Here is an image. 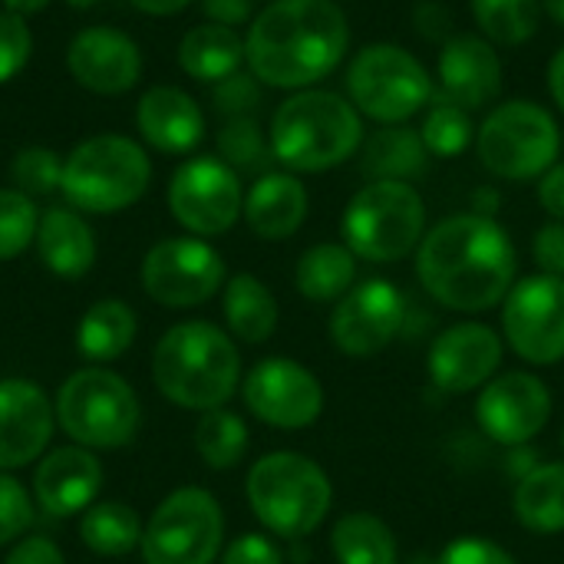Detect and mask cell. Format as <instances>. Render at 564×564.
<instances>
[{"instance_id":"cell-43","label":"cell","mask_w":564,"mask_h":564,"mask_svg":"<svg viewBox=\"0 0 564 564\" xmlns=\"http://www.w3.org/2000/svg\"><path fill=\"white\" fill-rule=\"evenodd\" d=\"M436 564H519L502 545H496L492 539H479V535H463L453 539Z\"/></svg>"},{"instance_id":"cell-41","label":"cell","mask_w":564,"mask_h":564,"mask_svg":"<svg viewBox=\"0 0 564 564\" xmlns=\"http://www.w3.org/2000/svg\"><path fill=\"white\" fill-rule=\"evenodd\" d=\"M33 522V499L30 492L10 476L0 473V549L20 539Z\"/></svg>"},{"instance_id":"cell-13","label":"cell","mask_w":564,"mask_h":564,"mask_svg":"<svg viewBox=\"0 0 564 564\" xmlns=\"http://www.w3.org/2000/svg\"><path fill=\"white\" fill-rule=\"evenodd\" d=\"M225 258L205 238H165L142 258V288L162 307H198L225 288Z\"/></svg>"},{"instance_id":"cell-52","label":"cell","mask_w":564,"mask_h":564,"mask_svg":"<svg viewBox=\"0 0 564 564\" xmlns=\"http://www.w3.org/2000/svg\"><path fill=\"white\" fill-rule=\"evenodd\" d=\"M496 208H499V192L496 188H476L473 192V212L476 215L496 218Z\"/></svg>"},{"instance_id":"cell-31","label":"cell","mask_w":564,"mask_h":564,"mask_svg":"<svg viewBox=\"0 0 564 564\" xmlns=\"http://www.w3.org/2000/svg\"><path fill=\"white\" fill-rule=\"evenodd\" d=\"M516 519L535 535L564 532V463H539L525 479H519Z\"/></svg>"},{"instance_id":"cell-53","label":"cell","mask_w":564,"mask_h":564,"mask_svg":"<svg viewBox=\"0 0 564 564\" xmlns=\"http://www.w3.org/2000/svg\"><path fill=\"white\" fill-rule=\"evenodd\" d=\"M43 7H50V0H3V10H10V13H17V17L40 13Z\"/></svg>"},{"instance_id":"cell-15","label":"cell","mask_w":564,"mask_h":564,"mask_svg":"<svg viewBox=\"0 0 564 564\" xmlns=\"http://www.w3.org/2000/svg\"><path fill=\"white\" fill-rule=\"evenodd\" d=\"M506 344L535 367L564 360V278L532 274L502 301Z\"/></svg>"},{"instance_id":"cell-12","label":"cell","mask_w":564,"mask_h":564,"mask_svg":"<svg viewBox=\"0 0 564 564\" xmlns=\"http://www.w3.org/2000/svg\"><path fill=\"white\" fill-rule=\"evenodd\" d=\"M169 212L195 238L231 231L245 212L238 172L218 155H195L182 162L169 182Z\"/></svg>"},{"instance_id":"cell-46","label":"cell","mask_w":564,"mask_h":564,"mask_svg":"<svg viewBox=\"0 0 564 564\" xmlns=\"http://www.w3.org/2000/svg\"><path fill=\"white\" fill-rule=\"evenodd\" d=\"M3 564H66L63 552L56 549V542L43 539V535H30V539H20L7 562Z\"/></svg>"},{"instance_id":"cell-4","label":"cell","mask_w":564,"mask_h":564,"mask_svg":"<svg viewBox=\"0 0 564 564\" xmlns=\"http://www.w3.org/2000/svg\"><path fill=\"white\" fill-rule=\"evenodd\" d=\"M364 116L334 89H297L271 119V152L288 172L314 175L350 162L364 145Z\"/></svg>"},{"instance_id":"cell-2","label":"cell","mask_w":564,"mask_h":564,"mask_svg":"<svg viewBox=\"0 0 564 564\" xmlns=\"http://www.w3.org/2000/svg\"><path fill=\"white\" fill-rule=\"evenodd\" d=\"M350 50V23L337 0H271L248 23L245 63L261 86L311 89Z\"/></svg>"},{"instance_id":"cell-36","label":"cell","mask_w":564,"mask_h":564,"mask_svg":"<svg viewBox=\"0 0 564 564\" xmlns=\"http://www.w3.org/2000/svg\"><path fill=\"white\" fill-rule=\"evenodd\" d=\"M473 20L489 43L522 46L539 33L542 0H473Z\"/></svg>"},{"instance_id":"cell-38","label":"cell","mask_w":564,"mask_h":564,"mask_svg":"<svg viewBox=\"0 0 564 564\" xmlns=\"http://www.w3.org/2000/svg\"><path fill=\"white\" fill-rule=\"evenodd\" d=\"M40 212L20 188H0V261H13L36 238Z\"/></svg>"},{"instance_id":"cell-40","label":"cell","mask_w":564,"mask_h":564,"mask_svg":"<svg viewBox=\"0 0 564 564\" xmlns=\"http://www.w3.org/2000/svg\"><path fill=\"white\" fill-rule=\"evenodd\" d=\"M33 53V33L23 17L0 10V83H10Z\"/></svg>"},{"instance_id":"cell-54","label":"cell","mask_w":564,"mask_h":564,"mask_svg":"<svg viewBox=\"0 0 564 564\" xmlns=\"http://www.w3.org/2000/svg\"><path fill=\"white\" fill-rule=\"evenodd\" d=\"M542 10L564 30V0H542Z\"/></svg>"},{"instance_id":"cell-8","label":"cell","mask_w":564,"mask_h":564,"mask_svg":"<svg viewBox=\"0 0 564 564\" xmlns=\"http://www.w3.org/2000/svg\"><path fill=\"white\" fill-rule=\"evenodd\" d=\"M53 410L59 430L86 449L129 446L142 420L135 390L99 364L69 373L56 393Z\"/></svg>"},{"instance_id":"cell-1","label":"cell","mask_w":564,"mask_h":564,"mask_svg":"<svg viewBox=\"0 0 564 564\" xmlns=\"http://www.w3.org/2000/svg\"><path fill=\"white\" fill-rule=\"evenodd\" d=\"M416 274L433 301L459 314H482L509 297L519 254L509 231L466 212L433 225L416 248Z\"/></svg>"},{"instance_id":"cell-7","label":"cell","mask_w":564,"mask_h":564,"mask_svg":"<svg viewBox=\"0 0 564 564\" xmlns=\"http://www.w3.org/2000/svg\"><path fill=\"white\" fill-rule=\"evenodd\" d=\"M344 245L370 264L416 254L426 235V202L413 182H367L344 208Z\"/></svg>"},{"instance_id":"cell-23","label":"cell","mask_w":564,"mask_h":564,"mask_svg":"<svg viewBox=\"0 0 564 564\" xmlns=\"http://www.w3.org/2000/svg\"><path fill=\"white\" fill-rule=\"evenodd\" d=\"M142 139L165 155H185L205 139L202 106L178 86H152L135 109Z\"/></svg>"},{"instance_id":"cell-27","label":"cell","mask_w":564,"mask_h":564,"mask_svg":"<svg viewBox=\"0 0 564 564\" xmlns=\"http://www.w3.org/2000/svg\"><path fill=\"white\" fill-rule=\"evenodd\" d=\"M178 66L198 83H221L245 66V36L221 23H198L178 43Z\"/></svg>"},{"instance_id":"cell-37","label":"cell","mask_w":564,"mask_h":564,"mask_svg":"<svg viewBox=\"0 0 564 564\" xmlns=\"http://www.w3.org/2000/svg\"><path fill=\"white\" fill-rule=\"evenodd\" d=\"M218 152L235 172H261L271 165L274 152L254 116H235L218 132Z\"/></svg>"},{"instance_id":"cell-48","label":"cell","mask_w":564,"mask_h":564,"mask_svg":"<svg viewBox=\"0 0 564 564\" xmlns=\"http://www.w3.org/2000/svg\"><path fill=\"white\" fill-rule=\"evenodd\" d=\"M413 20H416V30H420L426 40H443V43L449 40L446 33H449L453 17H449V10H446L443 3H436V0H423V3L416 7Z\"/></svg>"},{"instance_id":"cell-14","label":"cell","mask_w":564,"mask_h":564,"mask_svg":"<svg viewBox=\"0 0 564 564\" xmlns=\"http://www.w3.org/2000/svg\"><path fill=\"white\" fill-rule=\"evenodd\" d=\"M406 297L387 278L354 284L330 314V340L344 357L370 360L406 330Z\"/></svg>"},{"instance_id":"cell-17","label":"cell","mask_w":564,"mask_h":564,"mask_svg":"<svg viewBox=\"0 0 564 564\" xmlns=\"http://www.w3.org/2000/svg\"><path fill=\"white\" fill-rule=\"evenodd\" d=\"M552 420V393L545 380L525 370L492 377L476 400L479 430L499 446H529Z\"/></svg>"},{"instance_id":"cell-42","label":"cell","mask_w":564,"mask_h":564,"mask_svg":"<svg viewBox=\"0 0 564 564\" xmlns=\"http://www.w3.org/2000/svg\"><path fill=\"white\" fill-rule=\"evenodd\" d=\"M212 102H215V109L225 112L228 119L248 116V112L258 109V102H261V83H258V76H254L251 69H238V73H231L228 79L215 83Z\"/></svg>"},{"instance_id":"cell-57","label":"cell","mask_w":564,"mask_h":564,"mask_svg":"<svg viewBox=\"0 0 564 564\" xmlns=\"http://www.w3.org/2000/svg\"><path fill=\"white\" fill-rule=\"evenodd\" d=\"M562 449H564V430H562Z\"/></svg>"},{"instance_id":"cell-34","label":"cell","mask_w":564,"mask_h":564,"mask_svg":"<svg viewBox=\"0 0 564 564\" xmlns=\"http://www.w3.org/2000/svg\"><path fill=\"white\" fill-rule=\"evenodd\" d=\"M476 129L479 126L473 122L469 109H463L459 102L436 93L433 102L423 109L420 139L433 159H456L476 142Z\"/></svg>"},{"instance_id":"cell-45","label":"cell","mask_w":564,"mask_h":564,"mask_svg":"<svg viewBox=\"0 0 564 564\" xmlns=\"http://www.w3.org/2000/svg\"><path fill=\"white\" fill-rule=\"evenodd\" d=\"M532 258L542 268V274L564 278V221H549L532 238Z\"/></svg>"},{"instance_id":"cell-28","label":"cell","mask_w":564,"mask_h":564,"mask_svg":"<svg viewBox=\"0 0 564 564\" xmlns=\"http://www.w3.org/2000/svg\"><path fill=\"white\" fill-rule=\"evenodd\" d=\"M221 291H225L221 311H225V324L231 337H238L241 344H264L274 337L281 311H278L271 288L261 278L235 274L225 281Z\"/></svg>"},{"instance_id":"cell-56","label":"cell","mask_w":564,"mask_h":564,"mask_svg":"<svg viewBox=\"0 0 564 564\" xmlns=\"http://www.w3.org/2000/svg\"><path fill=\"white\" fill-rule=\"evenodd\" d=\"M254 3H271V0H254Z\"/></svg>"},{"instance_id":"cell-9","label":"cell","mask_w":564,"mask_h":564,"mask_svg":"<svg viewBox=\"0 0 564 564\" xmlns=\"http://www.w3.org/2000/svg\"><path fill=\"white\" fill-rule=\"evenodd\" d=\"M562 152L555 116L532 99H509L489 109L476 129V155L482 169L506 182L542 178Z\"/></svg>"},{"instance_id":"cell-33","label":"cell","mask_w":564,"mask_h":564,"mask_svg":"<svg viewBox=\"0 0 564 564\" xmlns=\"http://www.w3.org/2000/svg\"><path fill=\"white\" fill-rule=\"evenodd\" d=\"M142 522L132 506L122 502H96L79 519V539L89 552L102 558H122L142 542Z\"/></svg>"},{"instance_id":"cell-32","label":"cell","mask_w":564,"mask_h":564,"mask_svg":"<svg viewBox=\"0 0 564 564\" xmlns=\"http://www.w3.org/2000/svg\"><path fill=\"white\" fill-rule=\"evenodd\" d=\"M330 552L337 564H400L393 529L370 512H347L330 529Z\"/></svg>"},{"instance_id":"cell-6","label":"cell","mask_w":564,"mask_h":564,"mask_svg":"<svg viewBox=\"0 0 564 564\" xmlns=\"http://www.w3.org/2000/svg\"><path fill=\"white\" fill-rule=\"evenodd\" d=\"M152 182V162L129 135H93L63 159V198L76 212L116 215L135 205Z\"/></svg>"},{"instance_id":"cell-21","label":"cell","mask_w":564,"mask_h":564,"mask_svg":"<svg viewBox=\"0 0 564 564\" xmlns=\"http://www.w3.org/2000/svg\"><path fill=\"white\" fill-rule=\"evenodd\" d=\"M436 76L440 93L469 112L486 109L502 96V59L496 43H489L482 33L449 36L440 50Z\"/></svg>"},{"instance_id":"cell-51","label":"cell","mask_w":564,"mask_h":564,"mask_svg":"<svg viewBox=\"0 0 564 564\" xmlns=\"http://www.w3.org/2000/svg\"><path fill=\"white\" fill-rule=\"evenodd\" d=\"M129 3L142 13H152V17H172V13L192 7L195 0H129Z\"/></svg>"},{"instance_id":"cell-26","label":"cell","mask_w":564,"mask_h":564,"mask_svg":"<svg viewBox=\"0 0 564 564\" xmlns=\"http://www.w3.org/2000/svg\"><path fill=\"white\" fill-rule=\"evenodd\" d=\"M360 149V169L367 182H413L426 172L433 159L420 139V129H410L406 122L377 129L364 139Z\"/></svg>"},{"instance_id":"cell-16","label":"cell","mask_w":564,"mask_h":564,"mask_svg":"<svg viewBox=\"0 0 564 564\" xmlns=\"http://www.w3.org/2000/svg\"><path fill=\"white\" fill-rule=\"evenodd\" d=\"M241 400L251 416L274 430H307L324 413L321 380L297 360L268 357L241 380Z\"/></svg>"},{"instance_id":"cell-22","label":"cell","mask_w":564,"mask_h":564,"mask_svg":"<svg viewBox=\"0 0 564 564\" xmlns=\"http://www.w3.org/2000/svg\"><path fill=\"white\" fill-rule=\"evenodd\" d=\"M102 463L86 446H59L50 449L36 473H33V499L40 512L53 519H69L76 512H86L96 506V496L102 489Z\"/></svg>"},{"instance_id":"cell-25","label":"cell","mask_w":564,"mask_h":564,"mask_svg":"<svg viewBox=\"0 0 564 564\" xmlns=\"http://www.w3.org/2000/svg\"><path fill=\"white\" fill-rule=\"evenodd\" d=\"M36 254L43 268L63 281H79L96 264V235L73 208H46L36 225Z\"/></svg>"},{"instance_id":"cell-29","label":"cell","mask_w":564,"mask_h":564,"mask_svg":"<svg viewBox=\"0 0 564 564\" xmlns=\"http://www.w3.org/2000/svg\"><path fill=\"white\" fill-rule=\"evenodd\" d=\"M357 254L347 245L321 241L297 258L294 288L311 304H337L357 284Z\"/></svg>"},{"instance_id":"cell-10","label":"cell","mask_w":564,"mask_h":564,"mask_svg":"<svg viewBox=\"0 0 564 564\" xmlns=\"http://www.w3.org/2000/svg\"><path fill=\"white\" fill-rule=\"evenodd\" d=\"M344 83L357 112L380 126L410 122L436 96L430 69L400 43L360 46L347 66Z\"/></svg>"},{"instance_id":"cell-19","label":"cell","mask_w":564,"mask_h":564,"mask_svg":"<svg viewBox=\"0 0 564 564\" xmlns=\"http://www.w3.org/2000/svg\"><path fill=\"white\" fill-rule=\"evenodd\" d=\"M56 410L33 380H0V473H13L46 456Z\"/></svg>"},{"instance_id":"cell-35","label":"cell","mask_w":564,"mask_h":564,"mask_svg":"<svg viewBox=\"0 0 564 564\" xmlns=\"http://www.w3.org/2000/svg\"><path fill=\"white\" fill-rule=\"evenodd\" d=\"M248 446H251V436L238 413H231L225 406L202 413V420L195 426V449L208 469H218V473L235 469L245 459Z\"/></svg>"},{"instance_id":"cell-11","label":"cell","mask_w":564,"mask_h":564,"mask_svg":"<svg viewBox=\"0 0 564 564\" xmlns=\"http://www.w3.org/2000/svg\"><path fill=\"white\" fill-rule=\"evenodd\" d=\"M225 539V512L208 489L169 492L142 529L145 564H215Z\"/></svg>"},{"instance_id":"cell-18","label":"cell","mask_w":564,"mask_h":564,"mask_svg":"<svg viewBox=\"0 0 564 564\" xmlns=\"http://www.w3.org/2000/svg\"><path fill=\"white\" fill-rule=\"evenodd\" d=\"M502 337L492 327L479 321H463L436 334L426 357V370L440 390L456 397L473 393L496 377V370L502 367Z\"/></svg>"},{"instance_id":"cell-47","label":"cell","mask_w":564,"mask_h":564,"mask_svg":"<svg viewBox=\"0 0 564 564\" xmlns=\"http://www.w3.org/2000/svg\"><path fill=\"white\" fill-rule=\"evenodd\" d=\"M202 10L212 23H221L231 30L238 23L254 20V0H202Z\"/></svg>"},{"instance_id":"cell-24","label":"cell","mask_w":564,"mask_h":564,"mask_svg":"<svg viewBox=\"0 0 564 564\" xmlns=\"http://www.w3.org/2000/svg\"><path fill=\"white\" fill-rule=\"evenodd\" d=\"M307 188L294 172H264L245 195V221L264 241H284L307 221Z\"/></svg>"},{"instance_id":"cell-55","label":"cell","mask_w":564,"mask_h":564,"mask_svg":"<svg viewBox=\"0 0 564 564\" xmlns=\"http://www.w3.org/2000/svg\"><path fill=\"white\" fill-rule=\"evenodd\" d=\"M66 3H69V7H93L96 0H66Z\"/></svg>"},{"instance_id":"cell-50","label":"cell","mask_w":564,"mask_h":564,"mask_svg":"<svg viewBox=\"0 0 564 564\" xmlns=\"http://www.w3.org/2000/svg\"><path fill=\"white\" fill-rule=\"evenodd\" d=\"M549 93H552L555 106L564 112V46H558V53L549 63Z\"/></svg>"},{"instance_id":"cell-49","label":"cell","mask_w":564,"mask_h":564,"mask_svg":"<svg viewBox=\"0 0 564 564\" xmlns=\"http://www.w3.org/2000/svg\"><path fill=\"white\" fill-rule=\"evenodd\" d=\"M539 205H542L555 221H564V162H555V165L539 178Z\"/></svg>"},{"instance_id":"cell-5","label":"cell","mask_w":564,"mask_h":564,"mask_svg":"<svg viewBox=\"0 0 564 564\" xmlns=\"http://www.w3.org/2000/svg\"><path fill=\"white\" fill-rule=\"evenodd\" d=\"M245 496L254 519L271 535L294 542L324 525L334 502V486L314 459L281 449L261 456L248 469Z\"/></svg>"},{"instance_id":"cell-30","label":"cell","mask_w":564,"mask_h":564,"mask_svg":"<svg viewBox=\"0 0 564 564\" xmlns=\"http://www.w3.org/2000/svg\"><path fill=\"white\" fill-rule=\"evenodd\" d=\"M135 340V311L119 301V297H106L96 301L76 327V347L86 360L93 364H109L119 360Z\"/></svg>"},{"instance_id":"cell-39","label":"cell","mask_w":564,"mask_h":564,"mask_svg":"<svg viewBox=\"0 0 564 564\" xmlns=\"http://www.w3.org/2000/svg\"><path fill=\"white\" fill-rule=\"evenodd\" d=\"M10 178L23 195H50L63 185V159L53 149L30 145L20 149L10 162Z\"/></svg>"},{"instance_id":"cell-44","label":"cell","mask_w":564,"mask_h":564,"mask_svg":"<svg viewBox=\"0 0 564 564\" xmlns=\"http://www.w3.org/2000/svg\"><path fill=\"white\" fill-rule=\"evenodd\" d=\"M221 564H284V555H281V549L268 535L245 532L231 545H225Z\"/></svg>"},{"instance_id":"cell-3","label":"cell","mask_w":564,"mask_h":564,"mask_svg":"<svg viewBox=\"0 0 564 564\" xmlns=\"http://www.w3.org/2000/svg\"><path fill=\"white\" fill-rule=\"evenodd\" d=\"M152 380L169 403L208 413L225 406L241 387V357L228 330L208 321H185L155 344Z\"/></svg>"},{"instance_id":"cell-20","label":"cell","mask_w":564,"mask_h":564,"mask_svg":"<svg viewBox=\"0 0 564 564\" xmlns=\"http://www.w3.org/2000/svg\"><path fill=\"white\" fill-rule=\"evenodd\" d=\"M69 76L99 96L129 93L142 76V53L135 40L116 26H86L66 46Z\"/></svg>"}]
</instances>
